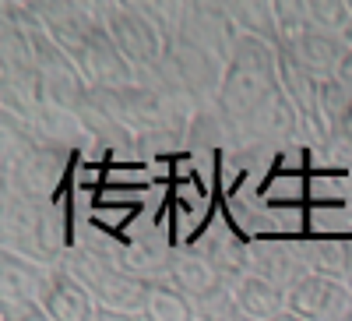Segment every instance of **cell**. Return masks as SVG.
<instances>
[{"mask_svg": "<svg viewBox=\"0 0 352 321\" xmlns=\"http://www.w3.org/2000/svg\"><path fill=\"white\" fill-rule=\"evenodd\" d=\"M197 321H254L243 314V307L236 304V297H232V286L226 289V293L219 297H208L197 304Z\"/></svg>", "mask_w": 352, "mask_h": 321, "instance_id": "cell-23", "label": "cell"}, {"mask_svg": "<svg viewBox=\"0 0 352 321\" xmlns=\"http://www.w3.org/2000/svg\"><path fill=\"white\" fill-rule=\"evenodd\" d=\"M0 304H28V300H43L53 269L39 265L32 258H21L11 251H0Z\"/></svg>", "mask_w": 352, "mask_h": 321, "instance_id": "cell-14", "label": "cell"}, {"mask_svg": "<svg viewBox=\"0 0 352 321\" xmlns=\"http://www.w3.org/2000/svg\"><path fill=\"white\" fill-rule=\"evenodd\" d=\"M144 318L148 321H197V304L190 297H184L173 282L159 279L152 286L148 307H144Z\"/></svg>", "mask_w": 352, "mask_h": 321, "instance_id": "cell-19", "label": "cell"}, {"mask_svg": "<svg viewBox=\"0 0 352 321\" xmlns=\"http://www.w3.org/2000/svg\"><path fill=\"white\" fill-rule=\"evenodd\" d=\"M67 156H71L67 145L43 141L28 159H21L14 169L4 173V187L18 191L32 205H53L60 180H64V169H67Z\"/></svg>", "mask_w": 352, "mask_h": 321, "instance_id": "cell-5", "label": "cell"}, {"mask_svg": "<svg viewBox=\"0 0 352 321\" xmlns=\"http://www.w3.org/2000/svg\"><path fill=\"white\" fill-rule=\"evenodd\" d=\"M92 11L102 18L113 46L120 50V56L138 71V78L144 85L159 71L162 56H166V46H169L162 28L148 18V11H144L141 4H131V0H120V4H109L106 0V4H92Z\"/></svg>", "mask_w": 352, "mask_h": 321, "instance_id": "cell-4", "label": "cell"}, {"mask_svg": "<svg viewBox=\"0 0 352 321\" xmlns=\"http://www.w3.org/2000/svg\"><path fill=\"white\" fill-rule=\"evenodd\" d=\"M222 78H226V61H219L215 53L201 50L187 39H173L166 46V56H162L159 71L144 85L166 92L176 103L212 106L222 92Z\"/></svg>", "mask_w": 352, "mask_h": 321, "instance_id": "cell-3", "label": "cell"}, {"mask_svg": "<svg viewBox=\"0 0 352 321\" xmlns=\"http://www.w3.org/2000/svg\"><path fill=\"white\" fill-rule=\"evenodd\" d=\"M278 92V46H268L261 39L240 36L232 43V53L226 61L222 92L215 99L219 113L236 131L247 116Z\"/></svg>", "mask_w": 352, "mask_h": 321, "instance_id": "cell-1", "label": "cell"}, {"mask_svg": "<svg viewBox=\"0 0 352 321\" xmlns=\"http://www.w3.org/2000/svg\"><path fill=\"white\" fill-rule=\"evenodd\" d=\"M300 251L314 276H328L352 289V237H338V233L300 237Z\"/></svg>", "mask_w": 352, "mask_h": 321, "instance_id": "cell-16", "label": "cell"}, {"mask_svg": "<svg viewBox=\"0 0 352 321\" xmlns=\"http://www.w3.org/2000/svg\"><path fill=\"white\" fill-rule=\"evenodd\" d=\"M352 106V92L345 89V85L338 78H328V81H320V92H317V113H320V124H324L328 138H335L338 124H342V116L349 113Z\"/></svg>", "mask_w": 352, "mask_h": 321, "instance_id": "cell-21", "label": "cell"}, {"mask_svg": "<svg viewBox=\"0 0 352 321\" xmlns=\"http://www.w3.org/2000/svg\"><path fill=\"white\" fill-rule=\"evenodd\" d=\"M232 297L243 307V314L254 321H272L282 311H289V293H282L278 286H272L268 279H261L254 272H247L232 282Z\"/></svg>", "mask_w": 352, "mask_h": 321, "instance_id": "cell-17", "label": "cell"}, {"mask_svg": "<svg viewBox=\"0 0 352 321\" xmlns=\"http://www.w3.org/2000/svg\"><path fill=\"white\" fill-rule=\"evenodd\" d=\"M166 282H173L184 297H190L194 304L219 297L232 286L222 272H215L208 261H204L197 251H176L166 258Z\"/></svg>", "mask_w": 352, "mask_h": 321, "instance_id": "cell-12", "label": "cell"}, {"mask_svg": "<svg viewBox=\"0 0 352 321\" xmlns=\"http://www.w3.org/2000/svg\"><path fill=\"white\" fill-rule=\"evenodd\" d=\"M272 321H303V318H300V314H292V311H282V314L272 318Z\"/></svg>", "mask_w": 352, "mask_h": 321, "instance_id": "cell-27", "label": "cell"}, {"mask_svg": "<svg viewBox=\"0 0 352 321\" xmlns=\"http://www.w3.org/2000/svg\"><path fill=\"white\" fill-rule=\"evenodd\" d=\"M335 321H352V311H345L342 318H335Z\"/></svg>", "mask_w": 352, "mask_h": 321, "instance_id": "cell-28", "label": "cell"}, {"mask_svg": "<svg viewBox=\"0 0 352 321\" xmlns=\"http://www.w3.org/2000/svg\"><path fill=\"white\" fill-rule=\"evenodd\" d=\"M247 272L268 279L272 286H278L282 293H289L296 282H303L310 276L300 240H285V237H261L247 244Z\"/></svg>", "mask_w": 352, "mask_h": 321, "instance_id": "cell-7", "label": "cell"}, {"mask_svg": "<svg viewBox=\"0 0 352 321\" xmlns=\"http://www.w3.org/2000/svg\"><path fill=\"white\" fill-rule=\"evenodd\" d=\"M28 8L36 11L50 39L60 46L67 56H74L88 36L102 25V18L92 11V4H74V0H28Z\"/></svg>", "mask_w": 352, "mask_h": 321, "instance_id": "cell-8", "label": "cell"}, {"mask_svg": "<svg viewBox=\"0 0 352 321\" xmlns=\"http://www.w3.org/2000/svg\"><path fill=\"white\" fill-rule=\"evenodd\" d=\"M300 113L292 110V103L282 96V89L272 96V99H264L247 121L236 127V134L250 145H282V141H292V138H300Z\"/></svg>", "mask_w": 352, "mask_h": 321, "instance_id": "cell-11", "label": "cell"}, {"mask_svg": "<svg viewBox=\"0 0 352 321\" xmlns=\"http://www.w3.org/2000/svg\"><path fill=\"white\" fill-rule=\"evenodd\" d=\"M176 39H187L201 50L215 53L219 61H229L232 43L240 39V32L226 14V0H219V4H212V0H187L184 14H180V28H176Z\"/></svg>", "mask_w": 352, "mask_h": 321, "instance_id": "cell-6", "label": "cell"}, {"mask_svg": "<svg viewBox=\"0 0 352 321\" xmlns=\"http://www.w3.org/2000/svg\"><path fill=\"white\" fill-rule=\"evenodd\" d=\"M64 269L92 293V300L99 304V311H113V314H144L152 297V279H141L124 272L120 265H113L106 258L102 244H88L78 240L71 244L67 258H64Z\"/></svg>", "mask_w": 352, "mask_h": 321, "instance_id": "cell-2", "label": "cell"}, {"mask_svg": "<svg viewBox=\"0 0 352 321\" xmlns=\"http://www.w3.org/2000/svg\"><path fill=\"white\" fill-rule=\"evenodd\" d=\"M275 25H278V46H292L303 32H310L307 0H275Z\"/></svg>", "mask_w": 352, "mask_h": 321, "instance_id": "cell-22", "label": "cell"}, {"mask_svg": "<svg viewBox=\"0 0 352 321\" xmlns=\"http://www.w3.org/2000/svg\"><path fill=\"white\" fill-rule=\"evenodd\" d=\"M278 50H285L292 61H296L307 74H314L317 81H328V78H338V68L345 61V53L352 50V43L342 39V36H328V32L310 28V32H303L292 46H278Z\"/></svg>", "mask_w": 352, "mask_h": 321, "instance_id": "cell-13", "label": "cell"}, {"mask_svg": "<svg viewBox=\"0 0 352 321\" xmlns=\"http://www.w3.org/2000/svg\"><path fill=\"white\" fill-rule=\"evenodd\" d=\"M71 61L78 64L81 78L88 81V89H124V85H138V71L120 56V50L113 46L106 25H99L92 36H88V43L71 56Z\"/></svg>", "mask_w": 352, "mask_h": 321, "instance_id": "cell-9", "label": "cell"}, {"mask_svg": "<svg viewBox=\"0 0 352 321\" xmlns=\"http://www.w3.org/2000/svg\"><path fill=\"white\" fill-rule=\"evenodd\" d=\"M39 304L46 307V314L53 321H99V304L64 265L53 269L50 286Z\"/></svg>", "mask_w": 352, "mask_h": 321, "instance_id": "cell-15", "label": "cell"}, {"mask_svg": "<svg viewBox=\"0 0 352 321\" xmlns=\"http://www.w3.org/2000/svg\"><path fill=\"white\" fill-rule=\"evenodd\" d=\"M0 321H53L39 300L28 304H0Z\"/></svg>", "mask_w": 352, "mask_h": 321, "instance_id": "cell-24", "label": "cell"}, {"mask_svg": "<svg viewBox=\"0 0 352 321\" xmlns=\"http://www.w3.org/2000/svg\"><path fill=\"white\" fill-rule=\"evenodd\" d=\"M226 14L236 25L240 36L261 39L278 46V25H275V0H226Z\"/></svg>", "mask_w": 352, "mask_h": 321, "instance_id": "cell-18", "label": "cell"}, {"mask_svg": "<svg viewBox=\"0 0 352 321\" xmlns=\"http://www.w3.org/2000/svg\"><path fill=\"white\" fill-rule=\"evenodd\" d=\"M289 311L303 321H335L345 311H352V289L345 282H335L328 276H307L289 289Z\"/></svg>", "mask_w": 352, "mask_h": 321, "instance_id": "cell-10", "label": "cell"}, {"mask_svg": "<svg viewBox=\"0 0 352 321\" xmlns=\"http://www.w3.org/2000/svg\"><path fill=\"white\" fill-rule=\"evenodd\" d=\"M307 14L317 32L342 36L352 43V8L349 0H307Z\"/></svg>", "mask_w": 352, "mask_h": 321, "instance_id": "cell-20", "label": "cell"}, {"mask_svg": "<svg viewBox=\"0 0 352 321\" xmlns=\"http://www.w3.org/2000/svg\"><path fill=\"white\" fill-rule=\"evenodd\" d=\"M335 138L338 141H345L349 149H352V106H349V113L342 116V124H338V131H335Z\"/></svg>", "mask_w": 352, "mask_h": 321, "instance_id": "cell-25", "label": "cell"}, {"mask_svg": "<svg viewBox=\"0 0 352 321\" xmlns=\"http://www.w3.org/2000/svg\"><path fill=\"white\" fill-rule=\"evenodd\" d=\"M338 81H342L345 89L352 92V50L345 53V61H342V68H338Z\"/></svg>", "mask_w": 352, "mask_h": 321, "instance_id": "cell-26", "label": "cell"}]
</instances>
